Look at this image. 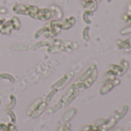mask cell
Listing matches in <instances>:
<instances>
[{
    "mask_svg": "<svg viewBox=\"0 0 131 131\" xmlns=\"http://www.w3.org/2000/svg\"><path fill=\"white\" fill-rule=\"evenodd\" d=\"M97 70L95 64H92L88 68V69L77 79V81L73 83L67 93L62 97L59 103H63L65 106L69 104L74 97H76L80 91L84 89L88 88L97 79Z\"/></svg>",
    "mask_w": 131,
    "mask_h": 131,
    "instance_id": "6da1fadb",
    "label": "cell"
},
{
    "mask_svg": "<svg viewBox=\"0 0 131 131\" xmlns=\"http://www.w3.org/2000/svg\"><path fill=\"white\" fill-rule=\"evenodd\" d=\"M76 22V19L73 17H70L66 18L63 21H52L47 23L43 28L39 29L35 35V38L39 37L41 35H45L46 38H52L58 35L61 29H68L71 28L74 23Z\"/></svg>",
    "mask_w": 131,
    "mask_h": 131,
    "instance_id": "7a4b0ae2",
    "label": "cell"
},
{
    "mask_svg": "<svg viewBox=\"0 0 131 131\" xmlns=\"http://www.w3.org/2000/svg\"><path fill=\"white\" fill-rule=\"evenodd\" d=\"M42 46H48L49 48H47V51L49 52H59V51L70 52L78 48L76 43L55 38L52 40L42 41L39 43H36L34 45V47H32V49H36Z\"/></svg>",
    "mask_w": 131,
    "mask_h": 131,
    "instance_id": "3957f363",
    "label": "cell"
},
{
    "mask_svg": "<svg viewBox=\"0 0 131 131\" xmlns=\"http://www.w3.org/2000/svg\"><path fill=\"white\" fill-rule=\"evenodd\" d=\"M39 9L35 5H25L17 4L12 8V11L17 14L22 15H29L30 17L33 18H36Z\"/></svg>",
    "mask_w": 131,
    "mask_h": 131,
    "instance_id": "277c9868",
    "label": "cell"
},
{
    "mask_svg": "<svg viewBox=\"0 0 131 131\" xmlns=\"http://www.w3.org/2000/svg\"><path fill=\"white\" fill-rule=\"evenodd\" d=\"M20 28V22L17 18L14 17L12 19L8 20V21L3 22L2 24V27L0 28V31L2 34H8L9 35L12 29H19Z\"/></svg>",
    "mask_w": 131,
    "mask_h": 131,
    "instance_id": "5b68a950",
    "label": "cell"
},
{
    "mask_svg": "<svg viewBox=\"0 0 131 131\" xmlns=\"http://www.w3.org/2000/svg\"><path fill=\"white\" fill-rule=\"evenodd\" d=\"M46 105L47 104L46 102H42L41 99H39V101H36L32 104V106L31 107V109L29 110V111L31 112V114H29V116L36 117L45 110Z\"/></svg>",
    "mask_w": 131,
    "mask_h": 131,
    "instance_id": "8992f818",
    "label": "cell"
},
{
    "mask_svg": "<svg viewBox=\"0 0 131 131\" xmlns=\"http://www.w3.org/2000/svg\"><path fill=\"white\" fill-rule=\"evenodd\" d=\"M120 84L119 80H113V81H107V83H106L105 85L102 86V88L100 89V94H105L110 91L115 86L118 85Z\"/></svg>",
    "mask_w": 131,
    "mask_h": 131,
    "instance_id": "52a82bcc",
    "label": "cell"
},
{
    "mask_svg": "<svg viewBox=\"0 0 131 131\" xmlns=\"http://www.w3.org/2000/svg\"><path fill=\"white\" fill-rule=\"evenodd\" d=\"M0 130L1 131H17L15 127L12 124H8V125L5 124H0Z\"/></svg>",
    "mask_w": 131,
    "mask_h": 131,
    "instance_id": "ba28073f",
    "label": "cell"
},
{
    "mask_svg": "<svg viewBox=\"0 0 131 131\" xmlns=\"http://www.w3.org/2000/svg\"><path fill=\"white\" fill-rule=\"evenodd\" d=\"M69 127H70L69 124L68 122H66L63 126H62V127L59 129V130L58 131H71Z\"/></svg>",
    "mask_w": 131,
    "mask_h": 131,
    "instance_id": "9c48e42d",
    "label": "cell"
},
{
    "mask_svg": "<svg viewBox=\"0 0 131 131\" xmlns=\"http://www.w3.org/2000/svg\"><path fill=\"white\" fill-rule=\"evenodd\" d=\"M10 97H11V102H10V104L8 105V107L12 108V107H15V97L13 95H11Z\"/></svg>",
    "mask_w": 131,
    "mask_h": 131,
    "instance_id": "30bf717a",
    "label": "cell"
},
{
    "mask_svg": "<svg viewBox=\"0 0 131 131\" xmlns=\"http://www.w3.org/2000/svg\"><path fill=\"white\" fill-rule=\"evenodd\" d=\"M7 76H5V74H0V78H8L11 82H14V78L10 75V74H6Z\"/></svg>",
    "mask_w": 131,
    "mask_h": 131,
    "instance_id": "8fae6325",
    "label": "cell"
},
{
    "mask_svg": "<svg viewBox=\"0 0 131 131\" xmlns=\"http://www.w3.org/2000/svg\"><path fill=\"white\" fill-rule=\"evenodd\" d=\"M8 114L10 115V117H11V118H12V121H13V122H15V114L10 111H8Z\"/></svg>",
    "mask_w": 131,
    "mask_h": 131,
    "instance_id": "7c38bea8",
    "label": "cell"
},
{
    "mask_svg": "<svg viewBox=\"0 0 131 131\" xmlns=\"http://www.w3.org/2000/svg\"><path fill=\"white\" fill-rule=\"evenodd\" d=\"M111 131H124V130H123V128L118 127V128H115V129H113V130H111Z\"/></svg>",
    "mask_w": 131,
    "mask_h": 131,
    "instance_id": "4fadbf2b",
    "label": "cell"
},
{
    "mask_svg": "<svg viewBox=\"0 0 131 131\" xmlns=\"http://www.w3.org/2000/svg\"><path fill=\"white\" fill-rule=\"evenodd\" d=\"M0 104H1V101H0Z\"/></svg>",
    "mask_w": 131,
    "mask_h": 131,
    "instance_id": "5bb4252c",
    "label": "cell"
}]
</instances>
